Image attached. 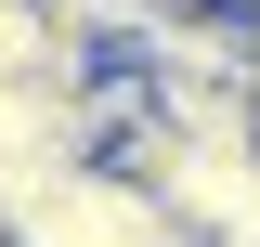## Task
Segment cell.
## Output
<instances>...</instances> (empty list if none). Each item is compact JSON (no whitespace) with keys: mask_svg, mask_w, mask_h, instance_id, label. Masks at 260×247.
Wrapping results in <instances>:
<instances>
[{"mask_svg":"<svg viewBox=\"0 0 260 247\" xmlns=\"http://www.w3.org/2000/svg\"><path fill=\"white\" fill-rule=\"evenodd\" d=\"M65 169H91L78 104H65V91H39V78H0V221H26Z\"/></svg>","mask_w":260,"mask_h":247,"instance_id":"1","label":"cell"}]
</instances>
